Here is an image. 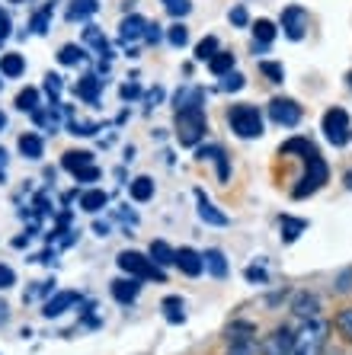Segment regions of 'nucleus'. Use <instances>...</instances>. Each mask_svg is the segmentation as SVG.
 Returning a JSON list of instances; mask_svg holds the SVG:
<instances>
[{"instance_id": "f257e3e1", "label": "nucleus", "mask_w": 352, "mask_h": 355, "mask_svg": "<svg viewBox=\"0 0 352 355\" xmlns=\"http://www.w3.org/2000/svg\"><path fill=\"white\" fill-rule=\"evenodd\" d=\"M327 333H330L327 320H317V317L304 320V327L292 339V355H320L324 346H327Z\"/></svg>"}, {"instance_id": "f03ea898", "label": "nucleus", "mask_w": 352, "mask_h": 355, "mask_svg": "<svg viewBox=\"0 0 352 355\" xmlns=\"http://www.w3.org/2000/svg\"><path fill=\"white\" fill-rule=\"evenodd\" d=\"M208 132V119H205L202 106H189V109H176V138L186 148H196L199 141Z\"/></svg>"}, {"instance_id": "7ed1b4c3", "label": "nucleus", "mask_w": 352, "mask_h": 355, "mask_svg": "<svg viewBox=\"0 0 352 355\" xmlns=\"http://www.w3.org/2000/svg\"><path fill=\"white\" fill-rule=\"evenodd\" d=\"M119 269H122L125 275H135V279H157V282H164V269L154 263L151 257H144V253H138V250H125V253H119Z\"/></svg>"}, {"instance_id": "20e7f679", "label": "nucleus", "mask_w": 352, "mask_h": 355, "mask_svg": "<svg viewBox=\"0 0 352 355\" xmlns=\"http://www.w3.org/2000/svg\"><path fill=\"white\" fill-rule=\"evenodd\" d=\"M228 122L231 128H234V135L237 138H260L262 135V116L256 106H246V103H240V106H234L228 112Z\"/></svg>"}, {"instance_id": "39448f33", "label": "nucleus", "mask_w": 352, "mask_h": 355, "mask_svg": "<svg viewBox=\"0 0 352 355\" xmlns=\"http://www.w3.org/2000/svg\"><path fill=\"white\" fill-rule=\"evenodd\" d=\"M324 138L333 144V148H343L346 141L352 138V128H349V112L346 109H340V106H333V109H327L324 112Z\"/></svg>"}, {"instance_id": "423d86ee", "label": "nucleus", "mask_w": 352, "mask_h": 355, "mask_svg": "<svg viewBox=\"0 0 352 355\" xmlns=\"http://www.w3.org/2000/svg\"><path fill=\"white\" fill-rule=\"evenodd\" d=\"M304 160H308V173L301 176V186H295V192H292L295 198L314 196V192H317L320 186L327 182V164H324V157H320L317 150H314V154H308Z\"/></svg>"}, {"instance_id": "0eeeda50", "label": "nucleus", "mask_w": 352, "mask_h": 355, "mask_svg": "<svg viewBox=\"0 0 352 355\" xmlns=\"http://www.w3.org/2000/svg\"><path fill=\"white\" fill-rule=\"evenodd\" d=\"M269 116L276 125H285V128H292V125L301 122V106H298L295 99L288 96H276L269 103Z\"/></svg>"}, {"instance_id": "6e6552de", "label": "nucleus", "mask_w": 352, "mask_h": 355, "mask_svg": "<svg viewBox=\"0 0 352 355\" xmlns=\"http://www.w3.org/2000/svg\"><path fill=\"white\" fill-rule=\"evenodd\" d=\"M282 33L292 42H301L304 33H308V10H301V7L282 10Z\"/></svg>"}, {"instance_id": "1a4fd4ad", "label": "nucleus", "mask_w": 352, "mask_h": 355, "mask_svg": "<svg viewBox=\"0 0 352 355\" xmlns=\"http://www.w3.org/2000/svg\"><path fill=\"white\" fill-rule=\"evenodd\" d=\"M292 339H295V333L288 327H276L262 339V355H292Z\"/></svg>"}, {"instance_id": "9d476101", "label": "nucleus", "mask_w": 352, "mask_h": 355, "mask_svg": "<svg viewBox=\"0 0 352 355\" xmlns=\"http://www.w3.org/2000/svg\"><path fill=\"white\" fill-rule=\"evenodd\" d=\"M173 266H180V272L189 275V279H196V275L205 272L202 253H196L192 247H180V250H176V257H173Z\"/></svg>"}, {"instance_id": "9b49d317", "label": "nucleus", "mask_w": 352, "mask_h": 355, "mask_svg": "<svg viewBox=\"0 0 352 355\" xmlns=\"http://www.w3.org/2000/svg\"><path fill=\"white\" fill-rule=\"evenodd\" d=\"M196 198H199V218H202L205 224H212V227H228L231 218L224 215L218 205H212V202L205 198V192H196Z\"/></svg>"}, {"instance_id": "f8f14e48", "label": "nucleus", "mask_w": 352, "mask_h": 355, "mask_svg": "<svg viewBox=\"0 0 352 355\" xmlns=\"http://www.w3.org/2000/svg\"><path fill=\"white\" fill-rule=\"evenodd\" d=\"M292 311H295L301 320H314L320 314V297L314 291H298L295 301H292Z\"/></svg>"}, {"instance_id": "ddd939ff", "label": "nucleus", "mask_w": 352, "mask_h": 355, "mask_svg": "<svg viewBox=\"0 0 352 355\" xmlns=\"http://www.w3.org/2000/svg\"><path fill=\"white\" fill-rule=\"evenodd\" d=\"M138 295H141V279H135V275L112 282V297L119 301V304H131Z\"/></svg>"}, {"instance_id": "4468645a", "label": "nucleus", "mask_w": 352, "mask_h": 355, "mask_svg": "<svg viewBox=\"0 0 352 355\" xmlns=\"http://www.w3.org/2000/svg\"><path fill=\"white\" fill-rule=\"evenodd\" d=\"M77 301H81V295H77V291H58L55 297H49V301H45V311H42V314H45V317H61L67 307H74Z\"/></svg>"}, {"instance_id": "2eb2a0df", "label": "nucleus", "mask_w": 352, "mask_h": 355, "mask_svg": "<svg viewBox=\"0 0 352 355\" xmlns=\"http://www.w3.org/2000/svg\"><path fill=\"white\" fill-rule=\"evenodd\" d=\"M278 231H282V240H285V243H295V240L308 231V221L292 218V215H282V218H278Z\"/></svg>"}, {"instance_id": "dca6fc26", "label": "nucleus", "mask_w": 352, "mask_h": 355, "mask_svg": "<svg viewBox=\"0 0 352 355\" xmlns=\"http://www.w3.org/2000/svg\"><path fill=\"white\" fill-rule=\"evenodd\" d=\"M202 263H205V269H208L215 279H228V259H224L221 250H205Z\"/></svg>"}, {"instance_id": "f3484780", "label": "nucleus", "mask_w": 352, "mask_h": 355, "mask_svg": "<svg viewBox=\"0 0 352 355\" xmlns=\"http://www.w3.org/2000/svg\"><path fill=\"white\" fill-rule=\"evenodd\" d=\"M97 10H99L97 0H71V7H67V19H71V23H81V19H90Z\"/></svg>"}, {"instance_id": "a211bd4d", "label": "nucleus", "mask_w": 352, "mask_h": 355, "mask_svg": "<svg viewBox=\"0 0 352 355\" xmlns=\"http://www.w3.org/2000/svg\"><path fill=\"white\" fill-rule=\"evenodd\" d=\"M148 257L154 259L160 269H167V266H173V257H176V250H173L167 240H154V243H151V250H148Z\"/></svg>"}, {"instance_id": "6ab92c4d", "label": "nucleus", "mask_w": 352, "mask_h": 355, "mask_svg": "<svg viewBox=\"0 0 352 355\" xmlns=\"http://www.w3.org/2000/svg\"><path fill=\"white\" fill-rule=\"evenodd\" d=\"M122 39L125 42H131V39H138V35H144V29H148V19L144 17H138V13H131V17H125L122 19Z\"/></svg>"}, {"instance_id": "aec40b11", "label": "nucleus", "mask_w": 352, "mask_h": 355, "mask_svg": "<svg viewBox=\"0 0 352 355\" xmlns=\"http://www.w3.org/2000/svg\"><path fill=\"white\" fill-rule=\"evenodd\" d=\"M106 202H109V196L103 189H87L81 196V208H83V211H90V215L103 211V208H106Z\"/></svg>"}, {"instance_id": "412c9836", "label": "nucleus", "mask_w": 352, "mask_h": 355, "mask_svg": "<svg viewBox=\"0 0 352 355\" xmlns=\"http://www.w3.org/2000/svg\"><path fill=\"white\" fill-rule=\"evenodd\" d=\"M42 150H45V144H42V138H39V135L26 132L23 138H19V154H23V157H29V160H39V157H42Z\"/></svg>"}, {"instance_id": "4be33fe9", "label": "nucleus", "mask_w": 352, "mask_h": 355, "mask_svg": "<svg viewBox=\"0 0 352 355\" xmlns=\"http://www.w3.org/2000/svg\"><path fill=\"white\" fill-rule=\"evenodd\" d=\"M23 71H26L23 55H17V51H10V55H0V74H3V77H19Z\"/></svg>"}, {"instance_id": "5701e85b", "label": "nucleus", "mask_w": 352, "mask_h": 355, "mask_svg": "<svg viewBox=\"0 0 352 355\" xmlns=\"http://www.w3.org/2000/svg\"><path fill=\"white\" fill-rule=\"evenodd\" d=\"M160 307H164V317H167L170 323H183V320H186V311H183V297L170 295V297H164V301H160Z\"/></svg>"}, {"instance_id": "b1692460", "label": "nucleus", "mask_w": 352, "mask_h": 355, "mask_svg": "<svg viewBox=\"0 0 352 355\" xmlns=\"http://www.w3.org/2000/svg\"><path fill=\"white\" fill-rule=\"evenodd\" d=\"M61 164H65V170L77 173V170H83V166H90V164H93V154H90V150H67Z\"/></svg>"}, {"instance_id": "393cba45", "label": "nucleus", "mask_w": 352, "mask_h": 355, "mask_svg": "<svg viewBox=\"0 0 352 355\" xmlns=\"http://www.w3.org/2000/svg\"><path fill=\"white\" fill-rule=\"evenodd\" d=\"M202 99H205V93L199 87H183L173 103H176V109H189V106H202Z\"/></svg>"}, {"instance_id": "a878e982", "label": "nucleus", "mask_w": 352, "mask_h": 355, "mask_svg": "<svg viewBox=\"0 0 352 355\" xmlns=\"http://www.w3.org/2000/svg\"><path fill=\"white\" fill-rule=\"evenodd\" d=\"M128 192L135 202H148V198L154 196V180H151V176H138V180L128 186Z\"/></svg>"}, {"instance_id": "bb28decb", "label": "nucleus", "mask_w": 352, "mask_h": 355, "mask_svg": "<svg viewBox=\"0 0 352 355\" xmlns=\"http://www.w3.org/2000/svg\"><path fill=\"white\" fill-rule=\"evenodd\" d=\"M208 71H212L215 77L231 74V71H234V55H231V51H218V55L208 61Z\"/></svg>"}, {"instance_id": "cd10ccee", "label": "nucleus", "mask_w": 352, "mask_h": 355, "mask_svg": "<svg viewBox=\"0 0 352 355\" xmlns=\"http://www.w3.org/2000/svg\"><path fill=\"white\" fill-rule=\"evenodd\" d=\"M196 157L199 160H215V164H218V176H221V180H228V160H224V150L221 148H199Z\"/></svg>"}, {"instance_id": "c85d7f7f", "label": "nucleus", "mask_w": 352, "mask_h": 355, "mask_svg": "<svg viewBox=\"0 0 352 355\" xmlns=\"http://www.w3.org/2000/svg\"><path fill=\"white\" fill-rule=\"evenodd\" d=\"M99 77H93V74H87L81 83H77V96L81 99H87V103H97V96H99Z\"/></svg>"}, {"instance_id": "c756f323", "label": "nucleus", "mask_w": 352, "mask_h": 355, "mask_svg": "<svg viewBox=\"0 0 352 355\" xmlns=\"http://www.w3.org/2000/svg\"><path fill=\"white\" fill-rule=\"evenodd\" d=\"M87 58V51L81 49V45H65V49L58 51V61L65 67H71V64H81V61Z\"/></svg>"}, {"instance_id": "7c9ffc66", "label": "nucleus", "mask_w": 352, "mask_h": 355, "mask_svg": "<svg viewBox=\"0 0 352 355\" xmlns=\"http://www.w3.org/2000/svg\"><path fill=\"white\" fill-rule=\"evenodd\" d=\"M215 55H218V39H215V35H205L196 45V61H212Z\"/></svg>"}, {"instance_id": "2f4dec72", "label": "nucleus", "mask_w": 352, "mask_h": 355, "mask_svg": "<svg viewBox=\"0 0 352 355\" xmlns=\"http://www.w3.org/2000/svg\"><path fill=\"white\" fill-rule=\"evenodd\" d=\"M17 109L19 112H35V109H39V90L26 87V90L17 96Z\"/></svg>"}, {"instance_id": "473e14b6", "label": "nucleus", "mask_w": 352, "mask_h": 355, "mask_svg": "<svg viewBox=\"0 0 352 355\" xmlns=\"http://www.w3.org/2000/svg\"><path fill=\"white\" fill-rule=\"evenodd\" d=\"M253 39H260L262 45H269V42L276 39V23H269V19H256L253 23Z\"/></svg>"}, {"instance_id": "72a5a7b5", "label": "nucleus", "mask_w": 352, "mask_h": 355, "mask_svg": "<svg viewBox=\"0 0 352 355\" xmlns=\"http://www.w3.org/2000/svg\"><path fill=\"white\" fill-rule=\"evenodd\" d=\"M282 154H301V157H308V154H314V148L308 138H292L282 144Z\"/></svg>"}, {"instance_id": "f704fd0d", "label": "nucleus", "mask_w": 352, "mask_h": 355, "mask_svg": "<svg viewBox=\"0 0 352 355\" xmlns=\"http://www.w3.org/2000/svg\"><path fill=\"white\" fill-rule=\"evenodd\" d=\"M336 330H340L352 343V307H343V311L336 314Z\"/></svg>"}, {"instance_id": "c9c22d12", "label": "nucleus", "mask_w": 352, "mask_h": 355, "mask_svg": "<svg viewBox=\"0 0 352 355\" xmlns=\"http://www.w3.org/2000/svg\"><path fill=\"white\" fill-rule=\"evenodd\" d=\"M246 87V77L244 74H234V71H231V74H224V80H221V90L224 93H237V90H244Z\"/></svg>"}, {"instance_id": "e433bc0d", "label": "nucleus", "mask_w": 352, "mask_h": 355, "mask_svg": "<svg viewBox=\"0 0 352 355\" xmlns=\"http://www.w3.org/2000/svg\"><path fill=\"white\" fill-rule=\"evenodd\" d=\"M260 71H262V74H266V77H269L272 83H282V77H285V67H282V64H276V61H262V64H260Z\"/></svg>"}, {"instance_id": "4c0bfd02", "label": "nucleus", "mask_w": 352, "mask_h": 355, "mask_svg": "<svg viewBox=\"0 0 352 355\" xmlns=\"http://www.w3.org/2000/svg\"><path fill=\"white\" fill-rule=\"evenodd\" d=\"M164 7H167V13H170V17H186L189 10H192V3H189V0H164Z\"/></svg>"}, {"instance_id": "58836bf2", "label": "nucleus", "mask_w": 352, "mask_h": 355, "mask_svg": "<svg viewBox=\"0 0 352 355\" xmlns=\"http://www.w3.org/2000/svg\"><path fill=\"white\" fill-rule=\"evenodd\" d=\"M83 39L90 42V45H97V49L103 51V55H106V35L99 33L97 26H87V29H83Z\"/></svg>"}, {"instance_id": "ea45409f", "label": "nucleus", "mask_w": 352, "mask_h": 355, "mask_svg": "<svg viewBox=\"0 0 352 355\" xmlns=\"http://www.w3.org/2000/svg\"><path fill=\"white\" fill-rule=\"evenodd\" d=\"M167 39H170V45H176V49H183V45H186V42H189L186 26H183V23L170 26V33H167Z\"/></svg>"}, {"instance_id": "a19ab883", "label": "nucleus", "mask_w": 352, "mask_h": 355, "mask_svg": "<svg viewBox=\"0 0 352 355\" xmlns=\"http://www.w3.org/2000/svg\"><path fill=\"white\" fill-rule=\"evenodd\" d=\"M61 87H65V83H61V77H58V74H49V77H45V93H49L51 99H58Z\"/></svg>"}, {"instance_id": "79ce46f5", "label": "nucleus", "mask_w": 352, "mask_h": 355, "mask_svg": "<svg viewBox=\"0 0 352 355\" xmlns=\"http://www.w3.org/2000/svg\"><path fill=\"white\" fill-rule=\"evenodd\" d=\"M93 132H99V125H93V122H71V135H93Z\"/></svg>"}, {"instance_id": "37998d69", "label": "nucleus", "mask_w": 352, "mask_h": 355, "mask_svg": "<svg viewBox=\"0 0 352 355\" xmlns=\"http://www.w3.org/2000/svg\"><path fill=\"white\" fill-rule=\"evenodd\" d=\"M74 176H77V182H97L99 180V170L90 164V166H83V170H77Z\"/></svg>"}, {"instance_id": "c03bdc74", "label": "nucleus", "mask_w": 352, "mask_h": 355, "mask_svg": "<svg viewBox=\"0 0 352 355\" xmlns=\"http://www.w3.org/2000/svg\"><path fill=\"white\" fill-rule=\"evenodd\" d=\"M49 13H51V7H45L42 13H35V19H33V29H35V33H45V26H49Z\"/></svg>"}, {"instance_id": "a18cd8bd", "label": "nucleus", "mask_w": 352, "mask_h": 355, "mask_svg": "<svg viewBox=\"0 0 352 355\" xmlns=\"http://www.w3.org/2000/svg\"><path fill=\"white\" fill-rule=\"evenodd\" d=\"M13 282H17V275H13V269H10V266H0V291H3V288H10Z\"/></svg>"}, {"instance_id": "49530a36", "label": "nucleus", "mask_w": 352, "mask_h": 355, "mask_svg": "<svg viewBox=\"0 0 352 355\" xmlns=\"http://www.w3.org/2000/svg\"><path fill=\"white\" fill-rule=\"evenodd\" d=\"M336 291H352V269H346V272L340 275V282H336Z\"/></svg>"}, {"instance_id": "de8ad7c7", "label": "nucleus", "mask_w": 352, "mask_h": 355, "mask_svg": "<svg viewBox=\"0 0 352 355\" xmlns=\"http://www.w3.org/2000/svg\"><path fill=\"white\" fill-rule=\"evenodd\" d=\"M231 23H234V26H246V10L244 7H234V10H231Z\"/></svg>"}, {"instance_id": "09e8293b", "label": "nucleus", "mask_w": 352, "mask_h": 355, "mask_svg": "<svg viewBox=\"0 0 352 355\" xmlns=\"http://www.w3.org/2000/svg\"><path fill=\"white\" fill-rule=\"evenodd\" d=\"M244 275H246V282H260V285L266 282V272H262V269H256V266H250Z\"/></svg>"}, {"instance_id": "8fccbe9b", "label": "nucleus", "mask_w": 352, "mask_h": 355, "mask_svg": "<svg viewBox=\"0 0 352 355\" xmlns=\"http://www.w3.org/2000/svg\"><path fill=\"white\" fill-rule=\"evenodd\" d=\"M10 26H13V23H10V17H7V13H0V42L10 39Z\"/></svg>"}, {"instance_id": "3c124183", "label": "nucleus", "mask_w": 352, "mask_h": 355, "mask_svg": "<svg viewBox=\"0 0 352 355\" xmlns=\"http://www.w3.org/2000/svg\"><path fill=\"white\" fill-rule=\"evenodd\" d=\"M144 39H148L151 45H157V42H160V26H151L148 23V29H144Z\"/></svg>"}, {"instance_id": "603ef678", "label": "nucleus", "mask_w": 352, "mask_h": 355, "mask_svg": "<svg viewBox=\"0 0 352 355\" xmlns=\"http://www.w3.org/2000/svg\"><path fill=\"white\" fill-rule=\"evenodd\" d=\"M138 93H141L138 83H125V87H122V99H135Z\"/></svg>"}, {"instance_id": "864d4df0", "label": "nucleus", "mask_w": 352, "mask_h": 355, "mask_svg": "<svg viewBox=\"0 0 352 355\" xmlns=\"http://www.w3.org/2000/svg\"><path fill=\"white\" fill-rule=\"evenodd\" d=\"M160 99H164V90H160V87H154V90L148 93V103H160Z\"/></svg>"}, {"instance_id": "5fc2aeb1", "label": "nucleus", "mask_w": 352, "mask_h": 355, "mask_svg": "<svg viewBox=\"0 0 352 355\" xmlns=\"http://www.w3.org/2000/svg\"><path fill=\"white\" fill-rule=\"evenodd\" d=\"M7 311H10V307H7V304H3V301H0V323L7 320Z\"/></svg>"}, {"instance_id": "6e6d98bb", "label": "nucleus", "mask_w": 352, "mask_h": 355, "mask_svg": "<svg viewBox=\"0 0 352 355\" xmlns=\"http://www.w3.org/2000/svg\"><path fill=\"white\" fill-rule=\"evenodd\" d=\"M343 182H346V189L352 192V170H349V173H346V180H343Z\"/></svg>"}, {"instance_id": "4d7b16f0", "label": "nucleus", "mask_w": 352, "mask_h": 355, "mask_svg": "<svg viewBox=\"0 0 352 355\" xmlns=\"http://www.w3.org/2000/svg\"><path fill=\"white\" fill-rule=\"evenodd\" d=\"M3 164H7V150L0 148V166H3Z\"/></svg>"}, {"instance_id": "13d9d810", "label": "nucleus", "mask_w": 352, "mask_h": 355, "mask_svg": "<svg viewBox=\"0 0 352 355\" xmlns=\"http://www.w3.org/2000/svg\"><path fill=\"white\" fill-rule=\"evenodd\" d=\"M3 125H7V119H3V112H0V128H3Z\"/></svg>"}, {"instance_id": "bf43d9fd", "label": "nucleus", "mask_w": 352, "mask_h": 355, "mask_svg": "<svg viewBox=\"0 0 352 355\" xmlns=\"http://www.w3.org/2000/svg\"><path fill=\"white\" fill-rule=\"evenodd\" d=\"M349 87H352V71H349Z\"/></svg>"}, {"instance_id": "052dcab7", "label": "nucleus", "mask_w": 352, "mask_h": 355, "mask_svg": "<svg viewBox=\"0 0 352 355\" xmlns=\"http://www.w3.org/2000/svg\"><path fill=\"white\" fill-rule=\"evenodd\" d=\"M10 3H19V0H10Z\"/></svg>"}, {"instance_id": "680f3d73", "label": "nucleus", "mask_w": 352, "mask_h": 355, "mask_svg": "<svg viewBox=\"0 0 352 355\" xmlns=\"http://www.w3.org/2000/svg\"><path fill=\"white\" fill-rule=\"evenodd\" d=\"M0 87H3V80H0Z\"/></svg>"}]
</instances>
